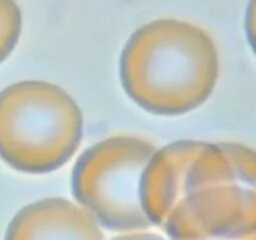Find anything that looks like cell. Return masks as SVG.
<instances>
[{
	"label": "cell",
	"mask_w": 256,
	"mask_h": 240,
	"mask_svg": "<svg viewBox=\"0 0 256 240\" xmlns=\"http://www.w3.org/2000/svg\"><path fill=\"white\" fill-rule=\"evenodd\" d=\"M142 206L169 240H256V150L180 140L156 149Z\"/></svg>",
	"instance_id": "6da1fadb"
},
{
	"label": "cell",
	"mask_w": 256,
	"mask_h": 240,
	"mask_svg": "<svg viewBox=\"0 0 256 240\" xmlns=\"http://www.w3.org/2000/svg\"><path fill=\"white\" fill-rule=\"evenodd\" d=\"M128 96L156 115H182L204 104L219 78V54L202 28L178 19L142 25L120 56Z\"/></svg>",
	"instance_id": "7a4b0ae2"
},
{
	"label": "cell",
	"mask_w": 256,
	"mask_h": 240,
	"mask_svg": "<svg viewBox=\"0 0 256 240\" xmlns=\"http://www.w3.org/2000/svg\"><path fill=\"white\" fill-rule=\"evenodd\" d=\"M82 110L62 88L25 80L0 92V159L28 174L62 168L79 148Z\"/></svg>",
	"instance_id": "3957f363"
},
{
	"label": "cell",
	"mask_w": 256,
	"mask_h": 240,
	"mask_svg": "<svg viewBox=\"0 0 256 240\" xmlns=\"http://www.w3.org/2000/svg\"><path fill=\"white\" fill-rule=\"evenodd\" d=\"M156 148L136 136H114L85 150L72 176V195L98 224L112 232L152 228L142 206V178Z\"/></svg>",
	"instance_id": "277c9868"
},
{
	"label": "cell",
	"mask_w": 256,
	"mask_h": 240,
	"mask_svg": "<svg viewBox=\"0 0 256 240\" xmlns=\"http://www.w3.org/2000/svg\"><path fill=\"white\" fill-rule=\"evenodd\" d=\"M4 240H105L84 208L64 198H46L16 212Z\"/></svg>",
	"instance_id": "5b68a950"
},
{
	"label": "cell",
	"mask_w": 256,
	"mask_h": 240,
	"mask_svg": "<svg viewBox=\"0 0 256 240\" xmlns=\"http://www.w3.org/2000/svg\"><path fill=\"white\" fill-rule=\"evenodd\" d=\"M22 32V12L15 0H0V62L12 52Z\"/></svg>",
	"instance_id": "8992f818"
},
{
	"label": "cell",
	"mask_w": 256,
	"mask_h": 240,
	"mask_svg": "<svg viewBox=\"0 0 256 240\" xmlns=\"http://www.w3.org/2000/svg\"><path fill=\"white\" fill-rule=\"evenodd\" d=\"M245 28H246V35L250 46L256 54V0H250L246 10Z\"/></svg>",
	"instance_id": "52a82bcc"
},
{
	"label": "cell",
	"mask_w": 256,
	"mask_h": 240,
	"mask_svg": "<svg viewBox=\"0 0 256 240\" xmlns=\"http://www.w3.org/2000/svg\"><path fill=\"white\" fill-rule=\"evenodd\" d=\"M112 240H165L162 236L155 234H146V232H138V234H130L126 236H120Z\"/></svg>",
	"instance_id": "ba28073f"
}]
</instances>
